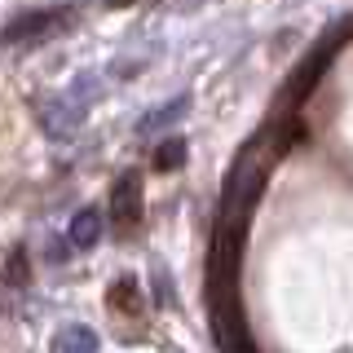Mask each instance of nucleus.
<instances>
[{
	"mask_svg": "<svg viewBox=\"0 0 353 353\" xmlns=\"http://www.w3.org/2000/svg\"><path fill=\"white\" fill-rule=\"evenodd\" d=\"M75 14L71 9H27V14H18L14 22H9L5 31H0V40L5 44H44L49 36H58L62 27H71Z\"/></svg>",
	"mask_w": 353,
	"mask_h": 353,
	"instance_id": "1",
	"label": "nucleus"
},
{
	"mask_svg": "<svg viewBox=\"0 0 353 353\" xmlns=\"http://www.w3.org/2000/svg\"><path fill=\"white\" fill-rule=\"evenodd\" d=\"M110 221L115 225H137L141 221V176L124 172L110 190Z\"/></svg>",
	"mask_w": 353,
	"mask_h": 353,
	"instance_id": "2",
	"label": "nucleus"
},
{
	"mask_svg": "<svg viewBox=\"0 0 353 353\" xmlns=\"http://www.w3.org/2000/svg\"><path fill=\"white\" fill-rule=\"evenodd\" d=\"M327 62H331V44H323V49L314 53V62H301V71H296V75H292V84L283 88V106H287V110H292V106L309 93V88L318 84V75L327 71Z\"/></svg>",
	"mask_w": 353,
	"mask_h": 353,
	"instance_id": "3",
	"label": "nucleus"
},
{
	"mask_svg": "<svg viewBox=\"0 0 353 353\" xmlns=\"http://www.w3.org/2000/svg\"><path fill=\"white\" fill-rule=\"evenodd\" d=\"M97 239H102V212H97V208L75 212V221L66 225V243H71V248H97Z\"/></svg>",
	"mask_w": 353,
	"mask_h": 353,
	"instance_id": "4",
	"label": "nucleus"
},
{
	"mask_svg": "<svg viewBox=\"0 0 353 353\" xmlns=\"http://www.w3.org/2000/svg\"><path fill=\"white\" fill-rule=\"evenodd\" d=\"M102 349V340H97L93 327H62L58 336H53V353H97Z\"/></svg>",
	"mask_w": 353,
	"mask_h": 353,
	"instance_id": "5",
	"label": "nucleus"
},
{
	"mask_svg": "<svg viewBox=\"0 0 353 353\" xmlns=\"http://www.w3.org/2000/svg\"><path fill=\"white\" fill-rule=\"evenodd\" d=\"M110 309H115V314H124V318L141 314V296H137V283L119 279L115 287H110Z\"/></svg>",
	"mask_w": 353,
	"mask_h": 353,
	"instance_id": "6",
	"label": "nucleus"
},
{
	"mask_svg": "<svg viewBox=\"0 0 353 353\" xmlns=\"http://www.w3.org/2000/svg\"><path fill=\"white\" fill-rule=\"evenodd\" d=\"M181 163H185V141L181 137L159 141V150H154V168H159V172H172V168H181Z\"/></svg>",
	"mask_w": 353,
	"mask_h": 353,
	"instance_id": "7",
	"label": "nucleus"
},
{
	"mask_svg": "<svg viewBox=\"0 0 353 353\" xmlns=\"http://www.w3.org/2000/svg\"><path fill=\"white\" fill-rule=\"evenodd\" d=\"M185 106H190V97H176V102L172 106H159V110H154V115L146 119V124H141V132H150V128H159V124H172V119L176 115H181V110Z\"/></svg>",
	"mask_w": 353,
	"mask_h": 353,
	"instance_id": "8",
	"label": "nucleus"
},
{
	"mask_svg": "<svg viewBox=\"0 0 353 353\" xmlns=\"http://www.w3.org/2000/svg\"><path fill=\"white\" fill-rule=\"evenodd\" d=\"M110 9H128V5H146V0H106Z\"/></svg>",
	"mask_w": 353,
	"mask_h": 353,
	"instance_id": "9",
	"label": "nucleus"
}]
</instances>
